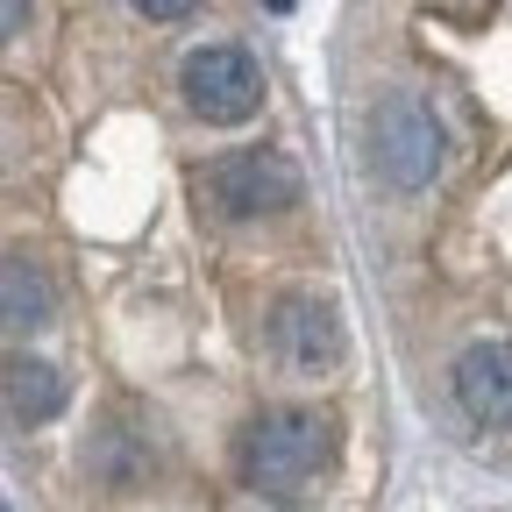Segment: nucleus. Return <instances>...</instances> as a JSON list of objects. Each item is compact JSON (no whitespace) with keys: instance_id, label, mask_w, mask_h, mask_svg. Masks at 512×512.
Masks as SVG:
<instances>
[{"instance_id":"nucleus-7","label":"nucleus","mask_w":512,"mask_h":512,"mask_svg":"<svg viewBox=\"0 0 512 512\" xmlns=\"http://www.w3.org/2000/svg\"><path fill=\"white\" fill-rule=\"evenodd\" d=\"M50 313H57V285L50 271L36 264V256H0V328L8 335H36L50 328Z\"/></svg>"},{"instance_id":"nucleus-4","label":"nucleus","mask_w":512,"mask_h":512,"mask_svg":"<svg viewBox=\"0 0 512 512\" xmlns=\"http://www.w3.org/2000/svg\"><path fill=\"white\" fill-rule=\"evenodd\" d=\"M178 93L200 121H249L264 107V64L242 43H200L178 64Z\"/></svg>"},{"instance_id":"nucleus-8","label":"nucleus","mask_w":512,"mask_h":512,"mask_svg":"<svg viewBox=\"0 0 512 512\" xmlns=\"http://www.w3.org/2000/svg\"><path fill=\"white\" fill-rule=\"evenodd\" d=\"M0 384H8V399H15L22 420H50L64 406V377L43 356H8V363H0Z\"/></svg>"},{"instance_id":"nucleus-1","label":"nucleus","mask_w":512,"mask_h":512,"mask_svg":"<svg viewBox=\"0 0 512 512\" xmlns=\"http://www.w3.org/2000/svg\"><path fill=\"white\" fill-rule=\"evenodd\" d=\"M335 456V427L306 406H264L242 434V477L256 491H292L320 477V463Z\"/></svg>"},{"instance_id":"nucleus-9","label":"nucleus","mask_w":512,"mask_h":512,"mask_svg":"<svg viewBox=\"0 0 512 512\" xmlns=\"http://www.w3.org/2000/svg\"><path fill=\"white\" fill-rule=\"evenodd\" d=\"M93 477H100L107 491H136V484L150 477V448H143V434H128V427L93 434Z\"/></svg>"},{"instance_id":"nucleus-10","label":"nucleus","mask_w":512,"mask_h":512,"mask_svg":"<svg viewBox=\"0 0 512 512\" xmlns=\"http://www.w3.org/2000/svg\"><path fill=\"white\" fill-rule=\"evenodd\" d=\"M22 29H29V8H0V43L22 36Z\"/></svg>"},{"instance_id":"nucleus-6","label":"nucleus","mask_w":512,"mask_h":512,"mask_svg":"<svg viewBox=\"0 0 512 512\" xmlns=\"http://www.w3.org/2000/svg\"><path fill=\"white\" fill-rule=\"evenodd\" d=\"M448 384L477 427H512V342H470Z\"/></svg>"},{"instance_id":"nucleus-3","label":"nucleus","mask_w":512,"mask_h":512,"mask_svg":"<svg viewBox=\"0 0 512 512\" xmlns=\"http://www.w3.org/2000/svg\"><path fill=\"white\" fill-rule=\"evenodd\" d=\"M200 200H207L221 221L285 214V207H299V164H292L285 150H264V143L221 150V157H207V171H200Z\"/></svg>"},{"instance_id":"nucleus-2","label":"nucleus","mask_w":512,"mask_h":512,"mask_svg":"<svg viewBox=\"0 0 512 512\" xmlns=\"http://www.w3.org/2000/svg\"><path fill=\"white\" fill-rule=\"evenodd\" d=\"M370 157L392 192H420V185H434V171L448 157V128L420 93H384L370 114Z\"/></svg>"},{"instance_id":"nucleus-5","label":"nucleus","mask_w":512,"mask_h":512,"mask_svg":"<svg viewBox=\"0 0 512 512\" xmlns=\"http://www.w3.org/2000/svg\"><path fill=\"white\" fill-rule=\"evenodd\" d=\"M271 349L292 363V370H328L342 356V320L320 292H285L271 306Z\"/></svg>"}]
</instances>
